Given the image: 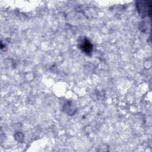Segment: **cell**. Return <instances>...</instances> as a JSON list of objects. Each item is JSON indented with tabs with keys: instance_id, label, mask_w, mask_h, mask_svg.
<instances>
[{
	"instance_id": "1",
	"label": "cell",
	"mask_w": 152,
	"mask_h": 152,
	"mask_svg": "<svg viewBox=\"0 0 152 152\" xmlns=\"http://www.w3.org/2000/svg\"><path fill=\"white\" fill-rule=\"evenodd\" d=\"M137 11L142 17L150 16L151 11V1H138L137 3Z\"/></svg>"
},
{
	"instance_id": "2",
	"label": "cell",
	"mask_w": 152,
	"mask_h": 152,
	"mask_svg": "<svg viewBox=\"0 0 152 152\" xmlns=\"http://www.w3.org/2000/svg\"><path fill=\"white\" fill-rule=\"evenodd\" d=\"M79 48L86 55H90L93 51V45L91 42L86 37L81 39L78 42Z\"/></svg>"
},
{
	"instance_id": "3",
	"label": "cell",
	"mask_w": 152,
	"mask_h": 152,
	"mask_svg": "<svg viewBox=\"0 0 152 152\" xmlns=\"http://www.w3.org/2000/svg\"><path fill=\"white\" fill-rule=\"evenodd\" d=\"M76 107L74 104L71 102H68L66 103L64 106V110L66 113L69 115H74L76 112Z\"/></svg>"
}]
</instances>
